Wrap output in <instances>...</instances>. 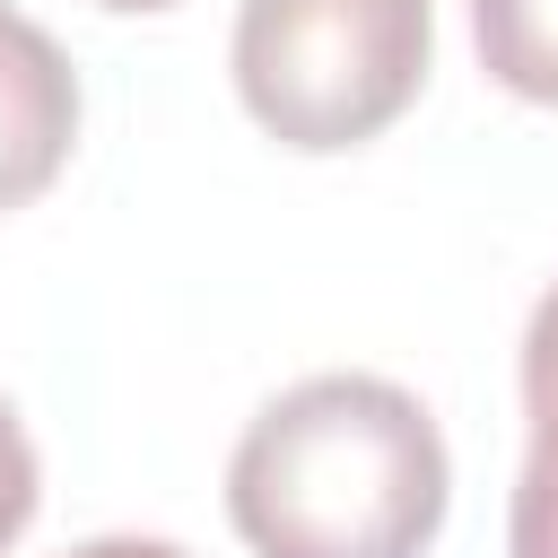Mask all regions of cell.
Instances as JSON below:
<instances>
[{"instance_id":"52a82bcc","label":"cell","mask_w":558,"mask_h":558,"mask_svg":"<svg viewBox=\"0 0 558 558\" xmlns=\"http://www.w3.org/2000/svg\"><path fill=\"white\" fill-rule=\"evenodd\" d=\"M35 497H44V471H35V445L17 427V410L0 401V558L17 549V532L35 523Z\"/></svg>"},{"instance_id":"3957f363","label":"cell","mask_w":558,"mask_h":558,"mask_svg":"<svg viewBox=\"0 0 558 558\" xmlns=\"http://www.w3.org/2000/svg\"><path fill=\"white\" fill-rule=\"evenodd\" d=\"M78 148V70L70 52L0 0V218L44 201Z\"/></svg>"},{"instance_id":"277c9868","label":"cell","mask_w":558,"mask_h":558,"mask_svg":"<svg viewBox=\"0 0 558 558\" xmlns=\"http://www.w3.org/2000/svg\"><path fill=\"white\" fill-rule=\"evenodd\" d=\"M471 44L506 96L558 105V0H471Z\"/></svg>"},{"instance_id":"8992f818","label":"cell","mask_w":558,"mask_h":558,"mask_svg":"<svg viewBox=\"0 0 558 558\" xmlns=\"http://www.w3.org/2000/svg\"><path fill=\"white\" fill-rule=\"evenodd\" d=\"M506 549H514V558H558V453H523L514 514H506Z\"/></svg>"},{"instance_id":"ba28073f","label":"cell","mask_w":558,"mask_h":558,"mask_svg":"<svg viewBox=\"0 0 558 558\" xmlns=\"http://www.w3.org/2000/svg\"><path fill=\"white\" fill-rule=\"evenodd\" d=\"M70 558H192L174 541H148V532H105V541H78Z\"/></svg>"},{"instance_id":"9c48e42d","label":"cell","mask_w":558,"mask_h":558,"mask_svg":"<svg viewBox=\"0 0 558 558\" xmlns=\"http://www.w3.org/2000/svg\"><path fill=\"white\" fill-rule=\"evenodd\" d=\"M96 9H122L131 17V9H174V0H96Z\"/></svg>"},{"instance_id":"6da1fadb","label":"cell","mask_w":558,"mask_h":558,"mask_svg":"<svg viewBox=\"0 0 558 558\" xmlns=\"http://www.w3.org/2000/svg\"><path fill=\"white\" fill-rule=\"evenodd\" d=\"M445 506V436L384 375L288 384L227 462V523L253 558H427Z\"/></svg>"},{"instance_id":"7a4b0ae2","label":"cell","mask_w":558,"mask_h":558,"mask_svg":"<svg viewBox=\"0 0 558 558\" xmlns=\"http://www.w3.org/2000/svg\"><path fill=\"white\" fill-rule=\"evenodd\" d=\"M427 0H244L227 44L244 113L296 157H340L392 131L427 87Z\"/></svg>"},{"instance_id":"5b68a950","label":"cell","mask_w":558,"mask_h":558,"mask_svg":"<svg viewBox=\"0 0 558 558\" xmlns=\"http://www.w3.org/2000/svg\"><path fill=\"white\" fill-rule=\"evenodd\" d=\"M523 418H532V453H558V279L523 323Z\"/></svg>"}]
</instances>
